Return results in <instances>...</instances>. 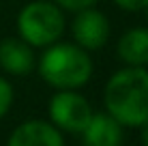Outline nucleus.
Wrapping results in <instances>:
<instances>
[{
    "instance_id": "10",
    "label": "nucleus",
    "mask_w": 148,
    "mask_h": 146,
    "mask_svg": "<svg viewBox=\"0 0 148 146\" xmlns=\"http://www.w3.org/2000/svg\"><path fill=\"white\" fill-rule=\"evenodd\" d=\"M11 103H13V86L4 77H0V118L9 112Z\"/></svg>"
},
{
    "instance_id": "2",
    "label": "nucleus",
    "mask_w": 148,
    "mask_h": 146,
    "mask_svg": "<svg viewBox=\"0 0 148 146\" xmlns=\"http://www.w3.org/2000/svg\"><path fill=\"white\" fill-rule=\"evenodd\" d=\"M39 73L49 86L58 90H73L90 80L92 60L79 45L52 43L39 58Z\"/></svg>"
},
{
    "instance_id": "4",
    "label": "nucleus",
    "mask_w": 148,
    "mask_h": 146,
    "mask_svg": "<svg viewBox=\"0 0 148 146\" xmlns=\"http://www.w3.org/2000/svg\"><path fill=\"white\" fill-rule=\"evenodd\" d=\"M47 110H49V118H52L54 127H60L64 131H73V133L84 131L90 116L95 114L90 103L79 93H73V90L56 93L49 101Z\"/></svg>"
},
{
    "instance_id": "9",
    "label": "nucleus",
    "mask_w": 148,
    "mask_h": 146,
    "mask_svg": "<svg viewBox=\"0 0 148 146\" xmlns=\"http://www.w3.org/2000/svg\"><path fill=\"white\" fill-rule=\"evenodd\" d=\"M116 54L129 67H146L148 64V28H131L120 37Z\"/></svg>"
},
{
    "instance_id": "8",
    "label": "nucleus",
    "mask_w": 148,
    "mask_h": 146,
    "mask_svg": "<svg viewBox=\"0 0 148 146\" xmlns=\"http://www.w3.org/2000/svg\"><path fill=\"white\" fill-rule=\"evenodd\" d=\"M82 133L86 146H120L122 142V125L103 112L92 114Z\"/></svg>"
},
{
    "instance_id": "3",
    "label": "nucleus",
    "mask_w": 148,
    "mask_h": 146,
    "mask_svg": "<svg viewBox=\"0 0 148 146\" xmlns=\"http://www.w3.org/2000/svg\"><path fill=\"white\" fill-rule=\"evenodd\" d=\"M19 39H24L32 47H47L56 43L64 32L62 9L49 0L28 2L17 15Z\"/></svg>"
},
{
    "instance_id": "11",
    "label": "nucleus",
    "mask_w": 148,
    "mask_h": 146,
    "mask_svg": "<svg viewBox=\"0 0 148 146\" xmlns=\"http://www.w3.org/2000/svg\"><path fill=\"white\" fill-rule=\"evenodd\" d=\"M60 9H67V11H82V9L92 7L97 0H54Z\"/></svg>"
},
{
    "instance_id": "5",
    "label": "nucleus",
    "mask_w": 148,
    "mask_h": 146,
    "mask_svg": "<svg viewBox=\"0 0 148 146\" xmlns=\"http://www.w3.org/2000/svg\"><path fill=\"white\" fill-rule=\"evenodd\" d=\"M73 26H71V32H73L75 45H79L86 52H95V49H101L105 45L110 37V22L101 11L88 7L82 9V11H75Z\"/></svg>"
},
{
    "instance_id": "1",
    "label": "nucleus",
    "mask_w": 148,
    "mask_h": 146,
    "mask_svg": "<svg viewBox=\"0 0 148 146\" xmlns=\"http://www.w3.org/2000/svg\"><path fill=\"white\" fill-rule=\"evenodd\" d=\"M105 108L122 127H142L148 120V71L127 67L116 71L105 84Z\"/></svg>"
},
{
    "instance_id": "12",
    "label": "nucleus",
    "mask_w": 148,
    "mask_h": 146,
    "mask_svg": "<svg viewBox=\"0 0 148 146\" xmlns=\"http://www.w3.org/2000/svg\"><path fill=\"white\" fill-rule=\"evenodd\" d=\"M114 4L125 11H140V9H146L148 0H114Z\"/></svg>"
},
{
    "instance_id": "7",
    "label": "nucleus",
    "mask_w": 148,
    "mask_h": 146,
    "mask_svg": "<svg viewBox=\"0 0 148 146\" xmlns=\"http://www.w3.org/2000/svg\"><path fill=\"white\" fill-rule=\"evenodd\" d=\"M0 67L11 75H28L34 69V52L19 37H9L0 41Z\"/></svg>"
},
{
    "instance_id": "13",
    "label": "nucleus",
    "mask_w": 148,
    "mask_h": 146,
    "mask_svg": "<svg viewBox=\"0 0 148 146\" xmlns=\"http://www.w3.org/2000/svg\"><path fill=\"white\" fill-rule=\"evenodd\" d=\"M142 140H144V146H148V120L142 125Z\"/></svg>"
},
{
    "instance_id": "14",
    "label": "nucleus",
    "mask_w": 148,
    "mask_h": 146,
    "mask_svg": "<svg viewBox=\"0 0 148 146\" xmlns=\"http://www.w3.org/2000/svg\"><path fill=\"white\" fill-rule=\"evenodd\" d=\"M146 17H148V4H146Z\"/></svg>"
},
{
    "instance_id": "6",
    "label": "nucleus",
    "mask_w": 148,
    "mask_h": 146,
    "mask_svg": "<svg viewBox=\"0 0 148 146\" xmlns=\"http://www.w3.org/2000/svg\"><path fill=\"white\" fill-rule=\"evenodd\" d=\"M7 146H64L62 135L45 120H28L11 133Z\"/></svg>"
}]
</instances>
